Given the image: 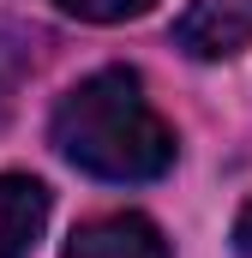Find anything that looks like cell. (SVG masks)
Here are the masks:
<instances>
[{
	"instance_id": "7",
	"label": "cell",
	"mask_w": 252,
	"mask_h": 258,
	"mask_svg": "<svg viewBox=\"0 0 252 258\" xmlns=\"http://www.w3.org/2000/svg\"><path fill=\"white\" fill-rule=\"evenodd\" d=\"M234 246H240V252L252 258V204L240 210V216H234Z\"/></svg>"
},
{
	"instance_id": "3",
	"label": "cell",
	"mask_w": 252,
	"mask_h": 258,
	"mask_svg": "<svg viewBox=\"0 0 252 258\" xmlns=\"http://www.w3.org/2000/svg\"><path fill=\"white\" fill-rule=\"evenodd\" d=\"M66 258H168V240H162V228L150 222V216H96V222H84L78 234H72V246Z\"/></svg>"
},
{
	"instance_id": "6",
	"label": "cell",
	"mask_w": 252,
	"mask_h": 258,
	"mask_svg": "<svg viewBox=\"0 0 252 258\" xmlns=\"http://www.w3.org/2000/svg\"><path fill=\"white\" fill-rule=\"evenodd\" d=\"M18 84H24V48L0 36V120H6L12 102H18Z\"/></svg>"
},
{
	"instance_id": "2",
	"label": "cell",
	"mask_w": 252,
	"mask_h": 258,
	"mask_svg": "<svg viewBox=\"0 0 252 258\" xmlns=\"http://www.w3.org/2000/svg\"><path fill=\"white\" fill-rule=\"evenodd\" d=\"M174 42L192 60H222L252 42V0H192L174 24Z\"/></svg>"
},
{
	"instance_id": "4",
	"label": "cell",
	"mask_w": 252,
	"mask_h": 258,
	"mask_svg": "<svg viewBox=\"0 0 252 258\" xmlns=\"http://www.w3.org/2000/svg\"><path fill=\"white\" fill-rule=\"evenodd\" d=\"M48 222V186L30 174H0V258H24Z\"/></svg>"
},
{
	"instance_id": "1",
	"label": "cell",
	"mask_w": 252,
	"mask_h": 258,
	"mask_svg": "<svg viewBox=\"0 0 252 258\" xmlns=\"http://www.w3.org/2000/svg\"><path fill=\"white\" fill-rule=\"evenodd\" d=\"M54 150L96 180H156L174 162V132L150 108L132 66H102L54 108Z\"/></svg>"
},
{
	"instance_id": "5",
	"label": "cell",
	"mask_w": 252,
	"mask_h": 258,
	"mask_svg": "<svg viewBox=\"0 0 252 258\" xmlns=\"http://www.w3.org/2000/svg\"><path fill=\"white\" fill-rule=\"evenodd\" d=\"M72 18H90V24H120V18H138L150 0H60Z\"/></svg>"
}]
</instances>
